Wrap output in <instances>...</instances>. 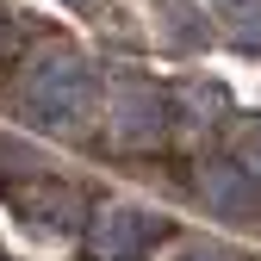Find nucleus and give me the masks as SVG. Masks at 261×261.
Here are the masks:
<instances>
[{
	"label": "nucleus",
	"mask_w": 261,
	"mask_h": 261,
	"mask_svg": "<svg viewBox=\"0 0 261 261\" xmlns=\"http://www.w3.org/2000/svg\"><path fill=\"white\" fill-rule=\"evenodd\" d=\"M25 106L44 124H81L93 106V81L75 56H44L38 69L25 75Z\"/></svg>",
	"instance_id": "nucleus-1"
},
{
	"label": "nucleus",
	"mask_w": 261,
	"mask_h": 261,
	"mask_svg": "<svg viewBox=\"0 0 261 261\" xmlns=\"http://www.w3.org/2000/svg\"><path fill=\"white\" fill-rule=\"evenodd\" d=\"M149 237V224L137 212H100V224H93V255H106V261H130L143 249Z\"/></svg>",
	"instance_id": "nucleus-2"
},
{
	"label": "nucleus",
	"mask_w": 261,
	"mask_h": 261,
	"mask_svg": "<svg viewBox=\"0 0 261 261\" xmlns=\"http://www.w3.org/2000/svg\"><path fill=\"white\" fill-rule=\"evenodd\" d=\"M199 187H205V199H218L224 212H243V205L255 199V193H249V180H243V168H212Z\"/></svg>",
	"instance_id": "nucleus-3"
},
{
	"label": "nucleus",
	"mask_w": 261,
	"mask_h": 261,
	"mask_svg": "<svg viewBox=\"0 0 261 261\" xmlns=\"http://www.w3.org/2000/svg\"><path fill=\"white\" fill-rule=\"evenodd\" d=\"M243 162H249V174H261V124L243 137Z\"/></svg>",
	"instance_id": "nucleus-4"
}]
</instances>
